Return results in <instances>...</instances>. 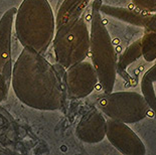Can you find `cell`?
<instances>
[{
  "mask_svg": "<svg viewBox=\"0 0 156 155\" xmlns=\"http://www.w3.org/2000/svg\"><path fill=\"white\" fill-rule=\"evenodd\" d=\"M102 0H95L92 4L90 55L92 64L98 75L105 94L111 93L117 78V55L111 36L103 22L100 7Z\"/></svg>",
  "mask_w": 156,
  "mask_h": 155,
  "instance_id": "3",
  "label": "cell"
},
{
  "mask_svg": "<svg viewBox=\"0 0 156 155\" xmlns=\"http://www.w3.org/2000/svg\"><path fill=\"white\" fill-rule=\"evenodd\" d=\"M102 13L114 17L124 22H128L139 27H143L146 30L156 31V12H137L131 9L115 7V6L102 4L100 7Z\"/></svg>",
  "mask_w": 156,
  "mask_h": 155,
  "instance_id": "10",
  "label": "cell"
},
{
  "mask_svg": "<svg viewBox=\"0 0 156 155\" xmlns=\"http://www.w3.org/2000/svg\"><path fill=\"white\" fill-rule=\"evenodd\" d=\"M17 9L9 8L0 19V79L9 89L12 74V27Z\"/></svg>",
  "mask_w": 156,
  "mask_h": 155,
  "instance_id": "8",
  "label": "cell"
},
{
  "mask_svg": "<svg viewBox=\"0 0 156 155\" xmlns=\"http://www.w3.org/2000/svg\"><path fill=\"white\" fill-rule=\"evenodd\" d=\"M14 23L22 47L44 55L55 34V17L48 0H23L16 11Z\"/></svg>",
  "mask_w": 156,
  "mask_h": 155,
  "instance_id": "2",
  "label": "cell"
},
{
  "mask_svg": "<svg viewBox=\"0 0 156 155\" xmlns=\"http://www.w3.org/2000/svg\"><path fill=\"white\" fill-rule=\"evenodd\" d=\"M131 1L142 12H156V0H131Z\"/></svg>",
  "mask_w": 156,
  "mask_h": 155,
  "instance_id": "15",
  "label": "cell"
},
{
  "mask_svg": "<svg viewBox=\"0 0 156 155\" xmlns=\"http://www.w3.org/2000/svg\"><path fill=\"white\" fill-rule=\"evenodd\" d=\"M142 57V48H141V39L139 38L133 44H130L125 49V51L120 55L117 61V72H125L129 65H131L139 58Z\"/></svg>",
  "mask_w": 156,
  "mask_h": 155,
  "instance_id": "12",
  "label": "cell"
},
{
  "mask_svg": "<svg viewBox=\"0 0 156 155\" xmlns=\"http://www.w3.org/2000/svg\"><path fill=\"white\" fill-rule=\"evenodd\" d=\"M106 137L119 152L124 155H144L146 147L128 124L109 118L106 123Z\"/></svg>",
  "mask_w": 156,
  "mask_h": 155,
  "instance_id": "7",
  "label": "cell"
},
{
  "mask_svg": "<svg viewBox=\"0 0 156 155\" xmlns=\"http://www.w3.org/2000/svg\"><path fill=\"white\" fill-rule=\"evenodd\" d=\"M106 123L107 120L99 109L91 110L79 122L76 134L85 143H99L106 137Z\"/></svg>",
  "mask_w": 156,
  "mask_h": 155,
  "instance_id": "9",
  "label": "cell"
},
{
  "mask_svg": "<svg viewBox=\"0 0 156 155\" xmlns=\"http://www.w3.org/2000/svg\"><path fill=\"white\" fill-rule=\"evenodd\" d=\"M7 92H8V88L6 87L5 84L0 79V103L5 99L6 95H7Z\"/></svg>",
  "mask_w": 156,
  "mask_h": 155,
  "instance_id": "17",
  "label": "cell"
},
{
  "mask_svg": "<svg viewBox=\"0 0 156 155\" xmlns=\"http://www.w3.org/2000/svg\"><path fill=\"white\" fill-rule=\"evenodd\" d=\"M141 91L146 103L148 104L149 108L151 109V111L153 112L156 117V95L153 87V82L149 80L146 76H143V78H142Z\"/></svg>",
  "mask_w": 156,
  "mask_h": 155,
  "instance_id": "14",
  "label": "cell"
},
{
  "mask_svg": "<svg viewBox=\"0 0 156 155\" xmlns=\"http://www.w3.org/2000/svg\"><path fill=\"white\" fill-rule=\"evenodd\" d=\"M144 76H146L149 80L152 81L153 83H155L156 82V64L152 68L149 69V70L144 74Z\"/></svg>",
  "mask_w": 156,
  "mask_h": 155,
  "instance_id": "16",
  "label": "cell"
},
{
  "mask_svg": "<svg viewBox=\"0 0 156 155\" xmlns=\"http://www.w3.org/2000/svg\"><path fill=\"white\" fill-rule=\"evenodd\" d=\"M98 75L92 62L82 61L67 69L65 83L67 94L71 99L89 96L98 84Z\"/></svg>",
  "mask_w": 156,
  "mask_h": 155,
  "instance_id": "6",
  "label": "cell"
},
{
  "mask_svg": "<svg viewBox=\"0 0 156 155\" xmlns=\"http://www.w3.org/2000/svg\"><path fill=\"white\" fill-rule=\"evenodd\" d=\"M89 2L90 0H61L56 10L55 30L81 17Z\"/></svg>",
  "mask_w": 156,
  "mask_h": 155,
  "instance_id": "11",
  "label": "cell"
},
{
  "mask_svg": "<svg viewBox=\"0 0 156 155\" xmlns=\"http://www.w3.org/2000/svg\"><path fill=\"white\" fill-rule=\"evenodd\" d=\"M11 87L26 106L41 111L59 110L64 89L55 67L30 48H23L12 67Z\"/></svg>",
  "mask_w": 156,
  "mask_h": 155,
  "instance_id": "1",
  "label": "cell"
},
{
  "mask_svg": "<svg viewBox=\"0 0 156 155\" xmlns=\"http://www.w3.org/2000/svg\"><path fill=\"white\" fill-rule=\"evenodd\" d=\"M141 39L142 57L148 62L156 61V31L146 30Z\"/></svg>",
  "mask_w": 156,
  "mask_h": 155,
  "instance_id": "13",
  "label": "cell"
},
{
  "mask_svg": "<svg viewBox=\"0 0 156 155\" xmlns=\"http://www.w3.org/2000/svg\"><path fill=\"white\" fill-rule=\"evenodd\" d=\"M97 107L107 117L126 124L145 119L150 110L143 95L131 91L105 94L98 99Z\"/></svg>",
  "mask_w": 156,
  "mask_h": 155,
  "instance_id": "5",
  "label": "cell"
},
{
  "mask_svg": "<svg viewBox=\"0 0 156 155\" xmlns=\"http://www.w3.org/2000/svg\"><path fill=\"white\" fill-rule=\"evenodd\" d=\"M52 41L55 60L66 70L85 61L90 52V30L83 15L56 29Z\"/></svg>",
  "mask_w": 156,
  "mask_h": 155,
  "instance_id": "4",
  "label": "cell"
}]
</instances>
